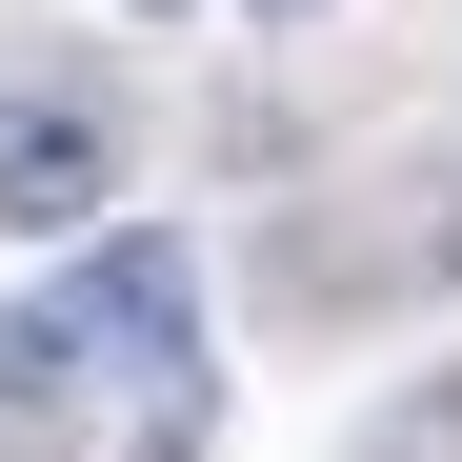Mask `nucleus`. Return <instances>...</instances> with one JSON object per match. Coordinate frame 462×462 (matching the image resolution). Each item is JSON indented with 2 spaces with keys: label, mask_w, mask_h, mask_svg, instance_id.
Segmentation results:
<instances>
[{
  "label": "nucleus",
  "mask_w": 462,
  "mask_h": 462,
  "mask_svg": "<svg viewBox=\"0 0 462 462\" xmlns=\"http://www.w3.org/2000/svg\"><path fill=\"white\" fill-rule=\"evenodd\" d=\"M101 181H121L101 101H0V221H21V242H60V221H101Z\"/></svg>",
  "instance_id": "nucleus-1"
},
{
  "label": "nucleus",
  "mask_w": 462,
  "mask_h": 462,
  "mask_svg": "<svg viewBox=\"0 0 462 462\" xmlns=\"http://www.w3.org/2000/svg\"><path fill=\"white\" fill-rule=\"evenodd\" d=\"M60 322H81V342H181V242H121Z\"/></svg>",
  "instance_id": "nucleus-2"
},
{
  "label": "nucleus",
  "mask_w": 462,
  "mask_h": 462,
  "mask_svg": "<svg viewBox=\"0 0 462 462\" xmlns=\"http://www.w3.org/2000/svg\"><path fill=\"white\" fill-rule=\"evenodd\" d=\"M262 21H301V0H262Z\"/></svg>",
  "instance_id": "nucleus-3"
}]
</instances>
